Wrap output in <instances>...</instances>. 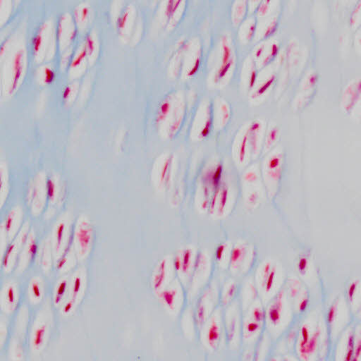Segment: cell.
I'll return each mask as SVG.
<instances>
[{
	"label": "cell",
	"mask_w": 361,
	"mask_h": 361,
	"mask_svg": "<svg viewBox=\"0 0 361 361\" xmlns=\"http://www.w3.org/2000/svg\"><path fill=\"white\" fill-rule=\"evenodd\" d=\"M186 116V102L183 92L174 90L170 92L158 106L156 124L162 136L174 138L184 123Z\"/></svg>",
	"instance_id": "1"
},
{
	"label": "cell",
	"mask_w": 361,
	"mask_h": 361,
	"mask_svg": "<svg viewBox=\"0 0 361 361\" xmlns=\"http://www.w3.org/2000/svg\"><path fill=\"white\" fill-rule=\"evenodd\" d=\"M223 180V166L214 162L204 172L198 190V204L202 211L208 212L210 202L216 188Z\"/></svg>",
	"instance_id": "2"
},
{
	"label": "cell",
	"mask_w": 361,
	"mask_h": 361,
	"mask_svg": "<svg viewBox=\"0 0 361 361\" xmlns=\"http://www.w3.org/2000/svg\"><path fill=\"white\" fill-rule=\"evenodd\" d=\"M224 36L220 40L218 52V66L214 70L212 82L216 85H221L230 79L236 65V54L233 41Z\"/></svg>",
	"instance_id": "3"
},
{
	"label": "cell",
	"mask_w": 361,
	"mask_h": 361,
	"mask_svg": "<svg viewBox=\"0 0 361 361\" xmlns=\"http://www.w3.org/2000/svg\"><path fill=\"white\" fill-rule=\"evenodd\" d=\"M202 60V47L198 38L185 40L182 50L180 74L184 78H192L200 68Z\"/></svg>",
	"instance_id": "4"
},
{
	"label": "cell",
	"mask_w": 361,
	"mask_h": 361,
	"mask_svg": "<svg viewBox=\"0 0 361 361\" xmlns=\"http://www.w3.org/2000/svg\"><path fill=\"white\" fill-rule=\"evenodd\" d=\"M234 198L231 186L223 178L213 194L208 212L216 218L226 216L231 211Z\"/></svg>",
	"instance_id": "5"
},
{
	"label": "cell",
	"mask_w": 361,
	"mask_h": 361,
	"mask_svg": "<svg viewBox=\"0 0 361 361\" xmlns=\"http://www.w3.org/2000/svg\"><path fill=\"white\" fill-rule=\"evenodd\" d=\"M213 128L212 102L204 101L198 108L192 120L190 136L196 140L207 138Z\"/></svg>",
	"instance_id": "6"
},
{
	"label": "cell",
	"mask_w": 361,
	"mask_h": 361,
	"mask_svg": "<svg viewBox=\"0 0 361 361\" xmlns=\"http://www.w3.org/2000/svg\"><path fill=\"white\" fill-rule=\"evenodd\" d=\"M174 164V157L171 154H163L154 162L152 178L154 185L160 190H164L169 186Z\"/></svg>",
	"instance_id": "7"
},
{
	"label": "cell",
	"mask_w": 361,
	"mask_h": 361,
	"mask_svg": "<svg viewBox=\"0 0 361 361\" xmlns=\"http://www.w3.org/2000/svg\"><path fill=\"white\" fill-rule=\"evenodd\" d=\"M283 157L282 154H272L263 164L262 176L270 194L276 192V186L281 178Z\"/></svg>",
	"instance_id": "8"
},
{
	"label": "cell",
	"mask_w": 361,
	"mask_h": 361,
	"mask_svg": "<svg viewBox=\"0 0 361 361\" xmlns=\"http://www.w3.org/2000/svg\"><path fill=\"white\" fill-rule=\"evenodd\" d=\"M254 256L255 252L254 249L250 248L248 246L244 244H237L232 248L228 262L230 270L242 273L248 270L254 262Z\"/></svg>",
	"instance_id": "9"
},
{
	"label": "cell",
	"mask_w": 361,
	"mask_h": 361,
	"mask_svg": "<svg viewBox=\"0 0 361 361\" xmlns=\"http://www.w3.org/2000/svg\"><path fill=\"white\" fill-rule=\"evenodd\" d=\"M288 314V305L286 304V292L280 290L272 299L266 316H267L270 326L273 328H279L282 324L283 320Z\"/></svg>",
	"instance_id": "10"
},
{
	"label": "cell",
	"mask_w": 361,
	"mask_h": 361,
	"mask_svg": "<svg viewBox=\"0 0 361 361\" xmlns=\"http://www.w3.org/2000/svg\"><path fill=\"white\" fill-rule=\"evenodd\" d=\"M47 178L46 175L40 174L30 186L28 198L34 212H39L44 207V201L48 199Z\"/></svg>",
	"instance_id": "11"
},
{
	"label": "cell",
	"mask_w": 361,
	"mask_h": 361,
	"mask_svg": "<svg viewBox=\"0 0 361 361\" xmlns=\"http://www.w3.org/2000/svg\"><path fill=\"white\" fill-rule=\"evenodd\" d=\"M187 2L186 1L170 0L164 2L163 16L165 25L168 30H172L180 24L184 14Z\"/></svg>",
	"instance_id": "12"
},
{
	"label": "cell",
	"mask_w": 361,
	"mask_h": 361,
	"mask_svg": "<svg viewBox=\"0 0 361 361\" xmlns=\"http://www.w3.org/2000/svg\"><path fill=\"white\" fill-rule=\"evenodd\" d=\"M234 158L237 164H246L252 160V151L248 137L247 126L244 127L236 136L233 146Z\"/></svg>",
	"instance_id": "13"
},
{
	"label": "cell",
	"mask_w": 361,
	"mask_h": 361,
	"mask_svg": "<svg viewBox=\"0 0 361 361\" xmlns=\"http://www.w3.org/2000/svg\"><path fill=\"white\" fill-rule=\"evenodd\" d=\"M76 246L80 256L88 255L92 245V230L90 223L86 220H82L77 225L75 232Z\"/></svg>",
	"instance_id": "14"
},
{
	"label": "cell",
	"mask_w": 361,
	"mask_h": 361,
	"mask_svg": "<svg viewBox=\"0 0 361 361\" xmlns=\"http://www.w3.org/2000/svg\"><path fill=\"white\" fill-rule=\"evenodd\" d=\"M278 267L274 263L268 261L260 269L259 284L264 294H270L275 290L278 279Z\"/></svg>",
	"instance_id": "15"
},
{
	"label": "cell",
	"mask_w": 361,
	"mask_h": 361,
	"mask_svg": "<svg viewBox=\"0 0 361 361\" xmlns=\"http://www.w3.org/2000/svg\"><path fill=\"white\" fill-rule=\"evenodd\" d=\"M248 137L252 151V160L260 154L262 148L264 125L261 120H256L247 126Z\"/></svg>",
	"instance_id": "16"
},
{
	"label": "cell",
	"mask_w": 361,
	"mask_h": 361,
	"mask_svg": "<svg viewBox=\"0 0 361 361\" xmlns=\"http://www.w3.org/2000/svg\"><path fill=\"white\" fill-rule=\"evenodd\" d=\"M213 128L221 130L226 126L231 116V106L228 101L219 98L212 102Z\"/></svg>",
	"instance_id": "17"
},
{
	"label": "cell",
	"mask_w": 361,
	"mask_h": 361,
	"mask_svg": "<svg viewBox=\"0 0 361 361\" xmlns=\"http://www.w3.org/2000/svg\"><path fill=\"white\" fill-rule=\"evenodd\" d=\"M25 51L23 49H18L14 54L12 62L11 80L8 87V92L10 94H14L22 82L25 67Z\"/></svg>",
	"instance_id": "18"
},
{
	"label": "cell",
	"mask_w": 361,
	"mask_h": 361,
	"mask_svg": "<svg viewBox=\"0 0 361 361\" xmlns=\"http://www.w3.org/2000/svg\"><path fill=\"white\" fill-rule=\"evenodd\" d=\"M216 293L213 288H209L204 292L200 300H199L197 306L196 318L198 326L206 322L208 318L210 316V312L214 308V304H216Z\"/></svg>",
	"instance_id": "19"
},
{
	"label": "cell",
	"mask_w": 361,
	"mask_h": 361,
	"mask_svg": "<svg viewBox=\"0 0 361 361\" xmlns=\"http://www.w3.org/2000/svg\"><path fill=\"white\" fill-rule=\"evenodd\" d=\"M222 326L220 319L216 317H212L210 320L208 321L204 331V340L208 348L216 350L221 341Z\"/></svg>",
	"instance_id": "20"
},
{
	"label": "cell",
	"mask_w": 361,
	"mask_h": 361,
	"mask_svg": "<svg viewBox=\"0 0 361 361\" xmlns=\"http://www.w3.org/2000/svg\"><path fill=\"white\" fill-rule=\"evenodd\" d=\"M136 20V10L132 5H126L122 10L116 20V27L118 34L124 37L130 32L128 29L133 26Z\"/></svg>",
	"instance_id": "21"
},
{
	"label": "cell",
	"mask_w": 361,
	"mask_h": 361,
	"mask_svg": "<svg viewBox=\"0 0 361 361\" xmlns=\"http://www.w3.org/2000/svg\"><path fill=\"white\" fill-rule=\"evenodd\" d=\"M257 25V17L252 16H247L238 26V37L242 42L247 44L255 38Z\"/></svg>",
	"instance_id": "22"
},
{
	"label": "cell",
	"mask_w": 361,
	"mask_h": 361,
	"mask_svg": "<svg viewBox=\"0 0 361 361\" xmlns=\"http://www.w3.org/2000/svg\"><path fill=\"white\" fill-rule=\"evenodd\" d=\"M168 269L169 260L168 258L162 259L158 263L152 280V288L154 292H160L162 288L168 278Z\"/></svg>",
	"instance_id": "23"
},
{
	"label": "cell",
	"mask_w": 361,
	"mask_h": 361,
	"mask_svg": "<svg viewBox=\"0 0 361 361\" xmlns=\"http://www.w3.org/2000/svg\"><path fill=\"white\" fill-rule=\"evenodd\" d=\"M20 210L18 208L12 209L6 216L4 224L5 236L11 240L14 236L17 230V226L20 225Z\"/></svg>",
	"instance_id": "24"
},
{
	"label": "cell",
	"mask_w": 361,
	"mask_h": 361,
	"mask_svg": "<svg viewBox=\"0 0 361 361\" xmlns=\"http://www.w3.org/2000/svg\"><path fill=\"white\" fill-rule=\"evenodd\" d=\"M248 2L246 1L234 2L231 8V20L235 26H238L247 17Z\"/></svg>",
	"instance_id": "25"
},
{
	"label": "cell",
	"mask_w": 361,
	"mask_h": 361,
	"mask_svg": "<svg viewBox=\"0 0 361 361\" xmlns=\"http://www.w3.org/2000/svg\"><path fill=\"white\" fill-rule=\"evenodd\" d=\"M359 96H360V80H358V82L350 84L345 91L343 102L345 109L350 110L353 108Z\"/></svg>",
	"instance_id": "26"
},
{
	"label": "cell",
	"mask_w": 361,
	"mask_h": 361,
	"mask_svg": "<svg viewBox=\"0 0 361 361\" xmlns=\"http://www.w3.org/2000/svg\"><path fill=\"white\" fill-rule=\"evenodd\" d=\"M159 294L160 298L165 306L169 310H174L178 297V292L176 288H166Z\"/></svg>",
	"instance_id": "27"
},
{
	"label": "cell",
	"mask_w": 361,
	"mask_h": 361,
	"mask_svg": "<svg viewBox=\"0 0 361 361\" xmlns=\"http://www.w3.org/2000/svg\"><path fill=\"white\" fill-rule=\"evenodd\" d=\"M66 224L64 222H60L56 225L54 232V248L56 255L60 254L66 240Z\"/></svg>",
	"instance_id": "28"
},
{
	"label": "cell",
	"mask_w": 361,
	"mask_h": 361,
	"mask_svg": "<svg viewBox=\"0 0 361 361\" xmlns=\"http://www.w3.org/2000/svg\"><path fill=\"white\" fill-rule=\"evenodd\" d=\"M180 262V272L187 274L192 268L194 260V252L192 248L183 249L178 254Z\"/></svg>",
	"instance_id": "29"
},
{
	"label": "cell",
	"mask_w": 361,
	"mask_h": 361,
	"mask_svg": "<svg viewBox=\"0 0 361 361\" xmlns=\"http://www.w3.org/2000/svg\"><path fill=\"white\" fill-rule=\"evenodd\" d=\"M61 183L59 178L56 176H50L47 178V194L48 200L50 202H54L56 197L59 196L62 190Z\"/></svg>",
	"instance_id": "30"
},
{
	"label": "cell",
	"mask_w": 361,
	"mask_h": 361,
	"mask_svg": "<svg viewBox=\"0 0 361 361\" xmlns=\"http://www.w3.org/2000/svg\"><path fill=\"white\" fill-rule=\"evenodd\" d=\"M280 136V130L278 126H274L270 128L267 134L264 136L262 151L263 154H268L272 148L276 144V140Z\"/></svg>",
	"instance_id": "31"
},
{
	"label": "cell",
	"mask_w": 361,
	"mask_h": 361,
	"mask_svg": "<svg viewBox=\"0 0 361 361\" xmlns=\"http://www.w3.org/2000/svg\"><path fill=\"white\" fill-rule=\"evenodd\" d=\"M232 250V248L230 247V244L228 243L220 244L219 246L216 248V262L220 266L225 264L226 262L228 266Z\"/></svg>",
	"instance_id": "32"
},
{
	"label": "cell",
	"mask_w": 361,
	"mask_h": 361,
	"mask_svg": "<svg viewBox=\"0 0 361 361\" xmlns=\"http://www.w3.org/2000/svg\"><path fill=\"white\" fill-rule=\"evenodd\" d=\"M1 207H2L8 192V174L6 165L1 164Z\"/></svg>",
	"instance_id": "33"
},
{
	"label": "cell",
	"mask_w": 361,
	"mask_h": 361,
	"mask_svg": "<svg viewBox=\"0 0 361 361\" xmlns=\"http://www.w3.org/2000/svg\"><path fill=\"white\" fill-rule=\"evenodd\" d=\"M237 292V284L235 282H230L225 285L222 294V302L223 305L226 306L231 302L234 298Z\"/></svg>",
	"instance_id": "34"
},
{
	"label": "cell",
	"mask_w": 361,
	"mask_h": 361,
	"mask_svg": "<svg viewBox=\"0 0 361 361\" xmlns=\"http://www.w3.org/2000/svg\"><path fill=\"white\" fill-rule=\"evenodd\" d=\"M46 332H47L46 324H42L38 326L32 338V346L34 350H38L44 344Z\"/></svg>",
	"instance_id": "35"
},
{
	"label": "cell",
	"mask_w": 361,
	"mask_h": 361,
	"mask_svg": "<svg viewBox=\"0 0 361 361\" xmlns=\"http://www.w3.org/2000/svg\"><path fill=\"white\" fill-rule=\"evenodd\" d=\"M262 323L257 322L255 320L252 319V318H248L246 321H245L244 324V336L248 338V336H252L259 332Z\"/></svg>",
	"instance_id": "36"
},
{
	"label": "cell",
	"mask_w": 361,
	"mask_h": 361,
	"mask_svg": "<svg viewBox=\"0 0 361 361\" xmlns=\"http://www.w3.org/2000/svg\"><path fill=\"white\" fill-rule=\"evenodd\" d=\"M360 281L355 280L350 284L346 290V300L348 304H354L355 300L360 298Z\"/></svg>",
	"instance_id": "37"
},
{
	"label": "cell",
	"mask_w": 361,
	"mask_h": 361,
	"mask_svg": "<svg viewBox=\"0 0 361 361\" xmlns=\"http://www.w3.org/2000/svg\"><path fill=\"white\" fill-rule=\"evenodd\" d=\"M226 328L228 340L232 342L235 340V336L237 334V330H238L237 320L235 316H232V318H228Z\"/></svg>",
	"instance_id": "38"
},
{
	"label": "cell",
	"mask_w": 361,
	"mask_h": 361,
	"mask_svg": "<svg viewBox=\"0 0 361 361\" xmlns=\"http://www.w3.org/2000/svg\"><path fill=\"white\" fill-rule=\"evenodd\" d=\"M274 80V76H270L268 79H266V80H264L262 84H260V86L258 87V88L256 89L255 91H254L252 97L255 98L260 97L261 94H264V92H266V91L268 90V88L270 87Z\"/></svg>",
	"instance_id": "39"
},
{
	"label": "cell",
	"mask_w": 361,
	"mask_h": 361,
	"mask_svg": "<svg viewBox=\"0 0 361 361\" xmlns=\"http://www.w3.org/2000/svg\"><path fill=\"white\" fill-rule=\"evenodd\" d=\"M309 304V295L305 290L302 292V294L299 296L296 302V310L298 312H302L306 310Z\"/></svg>",
	"instance_id": "40"
},
{
	"label": "cell",
	"mask_w": 361,
	"mask_h": 361,
	"mask_svg": "<svg viewBox=\"0 0 361 361\" xmlns=\"http://www.w3.org/2000/svg\"><path fill=\"white\" fill-rule=\"evenodd\" d=\"M67 288V282L66 280H62L61 282L58 284L56 288V292H55L54 302L55 305H58L61 302L65 292H66Z\"/></svg>",
	"instance_id": "41"
},
{
	"label": "cell",
	"mask_w": 361,
	"mask_h": 361,
	"mask_svg": "<svg viewBox=\"0 0 361 361\" xmlns=\"http://www.w3.org/2000/svg\"><path fill=\"white\" fill-rule=\"evenodd\" d=\"M86 48L88 52V56L90 58L92 54H94L97 50V46H96V40L91 35H88L86 38L85 42H84Z\"/></svg>",
	"instance_id": "42"
},
{
	"label": "cell",
	"mask_w": 361,
	"mask_h": 361,
	"mask_svg": "<svg viewBox=\"0 0 361 361\" xmlns=\"http://www.w3.org/2000/svg\"><path fill=\"white\" fill-rule=\"evenodd\" d=\"M309 268H310V262H309L308 258L306 256L300 257L298 263H297V268H298V272L300 273V274L304 276V275L306 274Z\"/></svg>",
	"instance_id": "43"
},
{
	"label": "cell",
	"mask_w": 361,
	"mask_h": 361,
	"mask_svg": "<svg viewBox=\"0 0 361 361\" xmlns=\"http://www.w3.org/2000/svg\"><path fill=\"white\" fill-rule=\"evenodd\" d=\"M260 200V194L257 190H252V192H249L246 197V204L248 206L250 207H256L258 204Z\"/></svg>",
	"instance_id": "44"
},
{
	"label": "cell",
	"mask_w": 361,
	"mask_h": 361,
	"mask_svg": "<svg viewBox=\"0 0 361 361\" xmlns=\"http://www.w3.org/2000/svg\"><path fill=\"white\" fill-rule=\"evenodd\" d=\"M360 356V330H358V332H355V338H354V354L352 360H359Z\"/></svg>",
	"instance_id": "45"
},
{
	"label": "cell",
	"mask_w": 361,
	"mask_h": 361,
	"mask_svg": "<svg viewBox=\"0 0 361 361\" xmlns=\"http://www.w3.org/2000/svg\"><path fill=\"white\" fill-rule=\"evenodd\" d=\"M82 287V278L79 276H76L74 280L73 285H72V299L76 300L78 297L79 293H80V290Z\"/></svg>",
	"instance_id": "46"
},
{
	"label": "cell",
	"mask_w": 361,
	"mask_h": 361,
	"mask_svg": "<svg viewBox=\"0 0 361 361\" xmlns=\"http://www.w3.org/2000/svg\"><path fill=\"white\" fill-rule=\"evenodd\" d=\"M90 15V8L88 6H82L79 8V11L76 12V17L78 18L82 23H85L87 22Z\"/></svg>",
	"instance_id": "47"
},
{
	"label": "cell",
	"mask_w": 361,
	"mask_h": 361,
	"mask_svg": "<svg viewBox=\"0 0 361 361\" xmlns=\"http://www.w3.org/2000/svg\"><path fill=\"white\" fill-rule=\"evenodd\" d=\"M16 290H15L14 286H10L8 287V290L6 292V302H8V305L14 306L15 305V302L16 300Z\"/></svg>",
	"instance_id": "48"
},
{
	"label": "cell",
	"mask_w": 361,
	"mask_h": 361,
	"mask_svg": "<svg viewBox=\"0 0 361 361\" xmlns=\"http://www.w3.org/2000/svg\"><path fill=\"white\" fill-rule=\"evenodd\" d=\"M30 290L34 298L36 300H39L42 296V290H41L40 286L38 282L34 280L30 284Z\"/></svg>",
	"instance_id": "49"
},
{
	"label": "cell",
	"mask_w": 361,
	"mask_h": 361,
	"mask_svg": "<svg viewBox=\"0 0 361 361\" xmlns=\"http://www.w3.org/2000/svg\"><path fill=\"white\" fill-rule=\"evenodd\" d=\"M44 74V82H50L54 78V72L50 67L46 66Z\"/></svg>",
	"instance_id": "50"
},
{
	"label": "cell",
	"mask_w": 361,
	"mask_h": 361,
	"mask_svg": "<svg viewBox=\"0 0 361 361\" xmlns=\"http://www.w3.org/2000/svg\"><path fill=\"white\" fill-rule=\"evenodd\" d=\"M74 300L72 298V300L67 302L66 304L64 306L62 309L64 314H70V312H72V310H73L74 308Z\"/></svg>",
	"instance_id": "51"
},
{
	"label": "cell",
	"mask_w": 361,
	"mask_h": 361,
	"mask_svg": "<svg viewBox=\"0 0 361 361\" xmlns=\"http://www.w3.org/2000/svg\"><path fill=\"white\" fill-rule=\"evenodd\" d=\"M72 92V87L71 86L67 85L64 88L63 90V98L64 100H68L70 96H71Z\"/></svg>",
	"instance_id": "52"
},
{
	"label": "cell",
	"mask_w": 361,
	"mask_h": 361,
	"mask_svg": "<svg viewBox=\"0 0 361 361\" xmlns=\"http://www.w3.org/2000/svg\"><path fill=\"white\" fill-rule=\"evenodd\" d=\"M67 260L68 259H67L66 256H63L62 258H61L59 260V261H58V266H56V267H58V269H62V268L64 267V266H66Z\"/></svg>",
	"instance_id": "53"
}]
</instances>
